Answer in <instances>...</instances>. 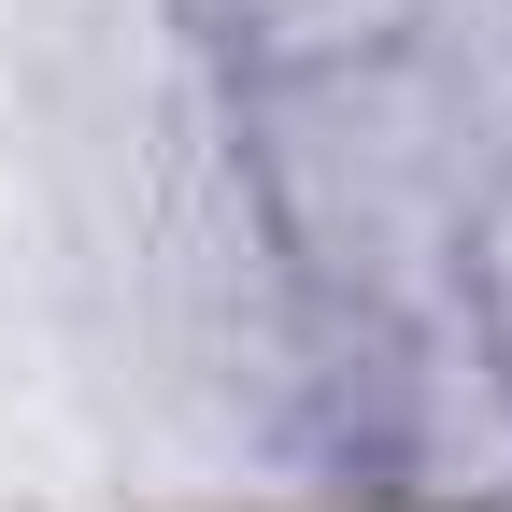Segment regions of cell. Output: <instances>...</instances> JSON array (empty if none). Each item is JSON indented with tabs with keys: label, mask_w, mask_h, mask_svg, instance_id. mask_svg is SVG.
Listing matches in <instances>:
<instances>
[{
	"label": "cell",
	"mask_w": 512,
	"mask_h": 512,
	"mask_svg": "<svg viewBox=\"0 0 512 512\" xmlns=\"http://www.w3.org/2000/svg\"><path fill=\"white\" fill-rule=\"evenodd\" d=\"M242 128H256V200H271V242L299 256V285H328L342 313L441 299V256H456V214L484 171L470 143H441L427 57L242 100Z\"/></svg>",
	"instance_id": "6da1fadb"
},
{
	"label": "cell",
	"mask_w": 512,
	"mask_h": 512,
	"mask_svg": "<svg viewBox=\"0 0 512 512\" xmlns=\"http://www.w3.org/2000/svg\"><path fill=\"white\" fill-rule=\"evenodd\" d=\"M441 313H456V342L484 356V384L512 399V157L470 185V214H456V256H441Z\"/></svg>",
	"instance_id": "3957f363"
},
{
	"label": "cell",
	"mask_w": 512,
	"mask_h": 512,
	"mask_svg": "<svg viewBox=\"0 0 512 512\" xmlns=\"http://www.w3.org/2000/svg\"><path fill=\"white\" fill-rule=\"evenodd\" d=\"M185 29L228 72V100H285V86H328V72L427 57L441 0H185Z\"/></svg>",
	"instance_id": "7a4b0ae2"
}]
</instances>
